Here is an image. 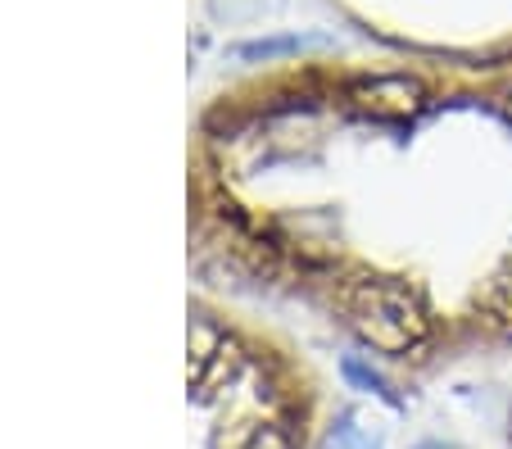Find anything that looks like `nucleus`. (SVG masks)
Wrapping results in <instances>:
<instances>
[{
  "label": "nucleus",
  "mask_w": 512,
  "mask_h": 449,
  "mask_svg": "<svg viewBox=\"0 0 512 449\" xmlns=\"http://www.w3.org/2000/svg\"><path fill=\"white\" fill-rule=\"evenodd\" d=\"M272 109L309 186L241 218L259 268L309 282L372 359L512 345V59L322 73Z\"/></svg>",
  "instance_id": "f257e3e1"
}]
</instances>
